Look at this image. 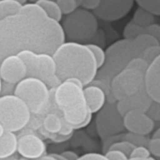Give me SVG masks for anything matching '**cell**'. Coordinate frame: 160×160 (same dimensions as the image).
Here are the masks:
<instances>
[{
	"instance_id": "cell-38",
	"label": "cell",
	"mask_w": 160,
	"mask_h": 160,
	"mask_svg": "<svg viewBox=\"0 0 160 160\" xmlns=\"http://www.w3.org/2000/svg\"><path fill=\"white\" fill-rule=\"evenodd\" d=\"M62 155L66 158V159L67 160H78L79 159V158H80L76 153H74V152H72V151H66V152H63Z\"/></svg>"
},
{
	"instance_id": "cell-4",
	"label": "cell",
	"mask_w": 160,
	"mask_h": 160,
	"mask_svg": "<svg viewBox=\"0 0 160 160\" xmlns=\"http://www.w3.org/2000/svg\"><path fill=\"white\" fill-rule=\"evenodd\" d=\"M104 65L98 70V79L112 81L117 74L127 68L128 63L139 57L134 47L133 39H121L112 44L105 52Z\"/></svg>"
},
{
	"instance_id": "cell-10",
	"label": "cell",
	"mask_w": 160,
	"mask_h": 160,
	"mask_svg": "<svg viewBox=\"0 0 160 160\" xmlns=\"http://www.w3.org/2000/svg\"><path fill=\"white\" fill-rule=\"evenodd\" d=\"M96 127L102 140H109L124 131V117L117 111L116 102H108L98 112Z\"/></svg>"
},
{
	"instance_id": "cell-20",
	"label": "cell",
	"mask_w": 160,
	"mask_h": 160,
	"mask_svg": "<svg viewBox=\"0 0 160 160\" xmlns=\"http://www.w3.org/2000/svg\"><path fill=\"white\" fill-rule=\"evenodd\" d=\"M62 125H63V118L54 112L47 113L42 122L43 129L45 130V132L49 134L59 133V131L62 128Z\"/></svg>"
},
{
	"instance_id": "cell-30",
	"label": "cell",
	"mask_w": 160,
	"mask_h": 160,
	"mask_svg": "<svg viewBox=\"0 0 160 160\" xmlns=\"http://www.w3.org/2000/svg\"><path fill=\"white\" fill-rule=\"evenodd\" d=\"M158 56H160V45H155L147 48L142 54V57L149 65H151Z\"/></svg>"
},
{
	"instance_id": "cell-43",
	"label": "cell",
	"mask_w": 160,
	"mask_h": 160,
	"mask_svg": "<svg viewBox=\"0 0 160 160\" xmlns=\"http://www.w3.org/2000/svg\"><path fill=\"white\" fill-rule=\"evenodd\" d=\"M14 1H16V2H18V3H20L22 6V5H24V4H26V2H27V0H14Z\"/></svg>"
},
{
	"instance_id": "cell-47",
	"label": "cell",
	"mask_w": 160,
	"mask_h": 160,
	"mask_svg": "<svg viewBox=\"0 0 160 160\" xmlns=\"http://www.w3.org/2000/svg\"><path fill=\"white\" fill-rule=\"evenodd\" d=\"M29 1H30L31 3H36V2H37V1H38V0H29Z\"/></svg>"
},
{
	"instance_id": "cell-34",
	"label": "cell",
	"mask_w": 160,
	"mask_h": 160,
	"mask_svg": "<svg viewBox=\"0 0 160 160\" xmlns=\"http://www.w3.org/2000/svg\"><path fill=\"white\" fill-rule=\"evenodd\" d=\"M147 148L149 149L151 155L160 158V139H151L148 142Z\"/></svg>"
},
{
	"instance_id": "cell-17",
	"label": "cell",
	"mask_w": 160,
	"mask_h": 160,
	"mask_svg": "<svg viewBox=\"0 0 160 160\" xmlns=\"http://www.w3.org/2000/svg\"><path fill=\"white\" fill-rule=\"evenodd\" d=\"M83 93L88 109L92 114L98 113L106 104V95L98 86L89 84L83 87Z\"/></svg>"
},
{
	"instance_id": "cell-40",
	"label": "cell",
	"mask_w": 160,
	"mask_h": 160,
	"mask_svg": "<svg viewBox=\"0 0 160 160\" xmlns=\"http://www.w3.org/2000/svg\"><path fill=\"white\" fill-rule=\"evenodd\" d=\"M35 160H56L54 159L52 157H51L50 155H45V156H43V157H41V158H38V159H35Z\"/></svg>"
},
{
	"instance_id": "cell-36",
	"label": "cell",
	"mask_w": 160,
	"mask_h": 160,
	"mask_svg": "<svg viewBox=\"0 0 160 160\" xmlns=\"http://www.w3.org/2000/svg\"><path fill=\"white\" fill-rule=\"evenodd\" d=\"M100 0H82L81 6L87 10H95L98 8Z\"/></svg>"
},
{
	"instance_id": "cell-9",
	"label": "cell",
	"mask_w": 160,
	"mask_h": 160,
	"mask_svg": "<svg viewBox=\"0 0 160 160\" xmlns=\"http://www.w3.org/2000/svg\"><path fill=\"white\" fill-rule=\"evenodd\" d=\"M145 87V74L125 68L111 81L112 97L119 101L130 97Z\"/></svg>"
},
{
	"instance_id": "cell-29",
	"label": "cell",
	"mask_w": 160,
	"mask_h": 160,
	"mask_svg": "<svg viewBox=\"0 0 160 160\" xmlns=\"http://www.w3.org/2000/svg\"><path fill=\"white\" fill-rule=\"evenodd\" d=\"M56 3L58 7L60 8L62 14H65V15H68L72 13L79 7L76 0H56Z\"/></svg>"
},
{
	"instance_id": "cell-28",
	"label": "cell",
	"mask_w": 160,
	"mask_h": 160,
	"mask_svg": "<svg viewBox=\"0 0 160 160\" xmlns=\"http://www.w3.org/2000/svg\"><path fill=\"white\" fill-rule=\"evenodd\" d=\"M149 64L142 58V57H135L133 58L128 65L127 68L129 69H133V70H137L140 71L142 73H146L148 68H149Z\"/></svg>"
},
{
	"instance_id": "cell-22",
	"label": "cell",
	"mask_w": 160,
	"mask_h": 160,
	"mask_svg": "<svg viewBox=\"0 0 160 160\" xmlns=\"http://www.w3.org/2000/svg\"><path fill=\"white\" fill-rule=\"evenodd\" d=\"M133 43L135 50L137 52V54L139 57L142 56V52L149 47L155 46V45H159L158 41L151 35L147 34H142L135 38H133Z\"/></svg>"
},
{
	"instance_id": "cell-3",
	"label": "cell",
	"mask_w": 160,
	"mask_h": 160,
	"mask_svg": "<svg viewBox=\"0 0 160 160\" xmlns=\"http://www.w3.org/2000/svg\"><path fill=\"white\" fill-rule=\"evenodd\" d=\"M54 101L63 113V119L74 130L87 127L92 120L84 93L83 85L77 79L62 82L54 91Z\"/></svg>"
},
{
	"instance_id": "cell-41",
	"label": "cell",
	"mask_w": 160,
	"mask_h": 160,
	"mask_svg": "<svg viewBox=\"0 0 160 160\" xmlns=\"http://www.w3.org/2000/svg\"><path fill=\"white\" fill-rule=\"evenodd\" d=\"M152 139H160V128L154 132Z\"/></svg>"
},
{
	"instance_id": "cell-42",
	"label": "cell",
	"mask_w": 160,
	"mask_h": 160,
	"mask_svg": "<svg viewBox=\"0 0 160 160\" xmlns=\"http://www.w3.org/2000/svg\"><path fill=\"white\" fill-rule=\"evenodd\" d=\"M5 131H6V130H5V128H3V126L0 124V137L4 134V132H5Z\"/></svg>"
},
{
	"instance_id": "cell-23",
	"label": "cell",
	"mask_w": 160,
	"mask_h": 160,
	"mask_svg": "<svg viewBox=\"0 0 160 160\" xmlns=\"http://www.w3.org/2000/svg\"><path fill=\"white\" fill-rule=\"evenodd\" d=\"M131 22L140 27H147L155 23V15L140 7L136 9Z\"/></svg>"
},
{
	"instance_id": "cell-33",
	"label": "cell",
	"mask_w": 160,
	"mask_h": 160,
	"mask_svg": "<svg viewBox=\"0 0 160 160\" xmlns=\"http://www.w3.org/2000/svg\"><path fill=\"white\" fill-rule=\"evenodd\" d=\"M146 114L154 121V122H159L160 121V103L154 101L152 102L150 108L146 112Z\"/></svg>"
},
{
	"instance_id": "cell-25",
	"label": "cell",
	"mask_w": 160,
	"mask_h": 160,
	"mask_svg": "<svg viewBox=\"0 0 160 160\" xmlns=\"http://www.w3.org/2000/svg\"><path fill=\"white\" fill-rule=\"evenodd\" d=\"M136 146L134 144H132L131 142H128V141H119V142H114L113 143H112L109 147L107 151L110 150H116V151H120L122 153H124L125 155H127L128 158L130 157L132 151L134 150Z\"/></svg>"
},
{
	"instance_id": "cell-14",
	"label": "cell",
	"mask_w": 160,
	"mask_h": 160,
	"mask_svg": "<svg viewBox=\"0 0 160 160\" xmlns=\"http://www.w3.org/2000/svg\"><path fill=\"white\" fill-rule=\"evenodd\" d=\"M17 152L22 158L35 160L45 156L46 145L44 142L35 134H24L18 139Z\"/></svg>"
},
{
	"instance_id": "cell-27",
	"label": "cell",
	"mask_w": 160,
	"mask_h": 160,
	"mask_svg": "<svg viewBox=\"0 0 160 160\" xmlns=\"http://www.w3.org/2000/svg\"><path fill=\"white\" fill-rule=\"evenodd\" d=\"M138 5L156 16H160V0H135Z\"/></svg>"
},
{
	"instance_id": "cell-37",
	"label": "cell",
	"mask_w": 160,
	"mask_h": 160,
	"mask_svg": "<svg viewBox=\"0 0 160 160\" xmlns=\"http://www.w3.org/2000/svg\"><path fill=\"white\" fill-rule=\"evenodd\" d=\"M78 160H109L105 155L98 154V153H89L85 154L79 158Z\"/></svg>"
},
{
	"instance_id": "cell-48",
	"label": "cell",
	"mask_w": 160,
	"mask_h": 160,
	"mask_svg": "<svg viewBox=\"0 0 160 160\" xmlns=\"http://www.w3.org/2000/svg\"><path fill=\"white\" fill-rule=\"evenodd\" d=\"M12 160H28V159H25V158H18V159H12Z\"/></svg>"
},
{
	"instance_id": "cell-7",
	"label": "cell",
	"mask_w": 160,
	"mask_h": 160,
	"mask_svg": "<svg viewBox=\"0 0 160 160\" xmlns=\"http://www.w3.org/2000/svg\"><path fill=\"white\" fill-rule=\"evenodd\" d=\"M31 112L25 103L15 95L0 97V124L5 130L18 132L30 122Z\"/></svg>"
},
{
	"instance_id": "cell-31",
	"label": "cell",
	"mask_w": 160,
	"mask_h": 160,
	"mask_svg": "<svg viewBox=\"0 0 160 160\" xmlns=\"http://www.w3.org/2000/svg\"><path fill=\"white\" fill-rule=\"evenodd\" d=\"M123 140L131 142L135 146H146V147H147V144H148V142H149V141H147L145 136L137 135V134H133V133H130V132L126 134L125 138Z\"/></svg>"
},
{
	"instance_id": "cell-15",
	"label": "cell",
	"mask_w": 160,
	"mask_h": 160,
	"mask_svg": "<svg viewBox=\"0 0 160 160\" xmlns=\"http://www.w3.org/2000/svg\"><path fill=\"white\" fill-rule=\"evenodd\" d=\"M153 99L147 93L145 87L136 94L124 99L116 101V108L119 113L124 117L130 111H139L146 112L150 108Z\"/></svg>"
},
{
	"instance_id": "cell-1",
	"label": "cell",
	"mask_w": 160,
	"mask_h": 160,
	"mask_svg": "<svg viewBox=\"0 0 160 160\" xmlns=\"http://www.w3.org/2000/svg\"><path fill=\"white\" fill-rule=\"evenodd\" d=\"M65 38L60 22L49 18L38 4H24L19 12L0 21V64L23 51L52 55Z\"/></svg>"
},
{
	"instance_id": "cell-19",
	"label": "cell",
	"mask_w": 160,
	"mask_h": 160,
	"mask_svg": "<svg viewBox=\"0 0 160 160\" xmlns=\"http://www.w3.org/2000/svg\"><path fill=\"white\" fill-rule=\"evenodd\" d=\"M18 148V138L14 132L5 131L0 137V159H7L12 157Z\"/></svg>"
},
{
	"instance_id": "cell-11",
	"label": "cell",
	"mask_w": 160,
	"mask_h": 160,
	"mask_svg": "<svg viewBox=\"0 0 160 160\" xmlns=\"http://www.w3.org/2000/svg\"><path fill=\"white\" fill-rule=\"evenodd\" d=\"M135 0H100V4L94 10L96 17L108 22L118 21L127 16L131 10Z\"/></svg>"
},
{
	"instance_id": "cell-44",
	"label": "cell",
	"mask_w": 160,
	"mask_h": 160,
	"mask_svg": "<svg viewBox=\"0 0 160 160\" xmlns=\"http://www.w3.org/2000/svg\"><path fill=\"white\" fill-rule=\"evenodd\" d=\"M129 160H157L156 158H152V157H149V158H142V159H129Z\"/></svg>"
},
{
	"instance_id": "cell-46",
	"label": "cell",
	"mask_w": 160,
	"mask_h": 160,
	"mask_svg": "<svg viewBox=\"0 0 160 160\" xmlns=\"http://www.w3.org/2000/svg\"><path fill=\"white\" fill-rule=\"evenodd\" d=\"M77 1V3H78V5L79 6H81V3H82V0H76Z\"/></svg>"
},
{
	"instance_id": "cell-26",
	"label": "cell",
	"mask_w": 160,
	"mask_h": 160,
	"mask_svg": "<svg viewBox=\"0 0 160 160\" xmlns=\"http://www.w3.org/2000/svg\"><path fill=\"white\" fill-rule=\"evenodd\" d=\"M86 46L89 48V50L92 52L96 62H97V66L98 68L99 69L105 63V58H106V54H105V51L98 45L97 44H93V43H88L86 44Z\"/></svg>"
},
{
	"instance_id": "cell-45",
	"label": "cell",
	"mask_w": 160,
	"mask_h": 160,
	"mask_svg": "<svg viewBox=\"0 0 160 160\" xmlns=\"http://www.w3.org/2000/svg\"><path fill=\"white\" fill-rule=\"evenodd\" d=\"M1 89H2V80L0 78V97H1Z\"/></svg>"
},
{
	"instance_id": "cell-21",
	"label": "cell",
	"mask_w": 160,
	"mask_h": 160,
	"mask_svg": "<svg viewBox=\"0 0 160 160\" xmlns=\"http://www.w3.org/2000/svg\"><path fill=\"white\" fill-rule=\"evenodd\" d=\"M47 14L49 18L52 20L59 22L62 20V12L60 10V8L58 7L56 1L52 0H38L36 2Z\"/></svg>"
},
{
	"instance_id": "cell-24",
	"label": "cell",
	"mask_w": 160,
	"mask_h": 160,
	"mask_svg": "<svg viewBox=\"0 0 160 160\" xmlns=\"http://www.w3.org/2000/svg\"><path fill=\"white\" fill-rule=\"evenodd\" d=\"M21 8L22 5L14 0H0V21L16 14Z\"/></svg>"
},
{
	"instance_id": "cell-18",
	"label": "cell",
	"mask_w": 160,
	"mask_h": 160,
	"mask_svg": "<svg viewBox=\"0 0 160 160\" xmlns=\"http://www.w3.org/2000/svg\"><path fill=\"white\" fill-rule=\"evenodd\" d=\"M142 34H147L153 36L158 41L160 45V25L158 23H154L147 27H140L130 22L126 25L123 32L124 38L127 39H133Z\"/></svg>"
},
{
	"instance_id": "cell-2",
	"label": "cell",
	"mask_w": 160,
	"mask_h": 160,
	"mask_svg": "<svg viewBox=\"0 0 160 160\" xmlns=\"http://www.w3.org/2000/svg\"><path fill=\"white\" fill-rule=\"evenodd\" d=\"M52 57L56 65V75L61 82L77 79L85 87L97 77V62L86 44L65 41L55 50Z\"/></svg>"
},
{
	"instance_id": "cell-5",
	"label": "cell",
	"mask_w": 160,
	"mask_h": 160,
	"mask_svg": "<svg viewBox=\"0 0 160 160\" xmlns=\"http://www.w3.org/2000/svg\"><path fill=\"white\" fill-rule=\"evenodd\" d=\"M62 28L70 41L84 43L92 40L98 29L97 17L91 11L84 8H77L72 13L67 15Z\"/></svg>"
},
{
	"instance_id": "cell-13",
	"label": "cell",
	"mask_w": 160,
	"mask_h": 160,
	"mask_svg": "<svg viewBox=\"0 0 160 160\" xmlns=\"http://www.w3.org/2000/svg\"><path fill=\"white\" fill-rule=\"evenodd\" d=\"M125 129L128 132L147 136L153 132L155 122L146 114V112L139 111H130L124 116Z\"/></svg>"
},
{
	"instance_id": "cell-49",
	"label": "cell",
	"mask_w": 160,
	"mask_h": 160,
	"mask_svg": "<svg viewBox=\"0 0 160 160\" xmlns=\"http://www.w3.org/2000/svg\"><path fill=\"white\" fill-rule=\"evenodd\" d=\"M0 160H5V159H0Z\"/></svg>"
},
{
	"instance_id": "cell-35",
	"label": "cell",
	"mask_w": 160,
	"mask_h": 160,
	"mask_svg": "<svg viewBox=\"0 0 160 160\" xmlns=\"http://www.w3.org/2000/svg\"><path fill=\"white\" fill-rule=\"evenodd\" d=\"M105 156L109 160H129V158L127 155L116 150L107 151Z\"/></svg>"
},
{
	"instance_id": "cell-12",
	"label": "cell",
	"mask_w": 160,
	"mask_h": 160,
	"mask_svg": "<svg viewBox=\"0 0 160 160\" xmlns=\"http://www.w3.org/2000/svg\"><path fill=\"white\" fill-rule=\"evenodd\" d=\"M0 78L3 82L13 85L26 78V67L19 55L8 56L1 62Z\"/></svg>"
},
{
	"instance_id": "cell-6",
	"label": "cell",
	"mask_w": 160,
	"mask_h": 160,
	"mask_svg": "<svg viewBox=\"0 0 160 160\" xmlns=\"http://www.w3.org/2000/svg\"><path fill=\"white\" fill-rule=\"evenodd\" d=\"M26 67V78H36L50 88H56L61 82L56 75V65L52 54L23 51L17 54Z\"/></svg>"
},
{
	"instance_id": "cell-39",
	"label": "cell",
	"mask_w": 160,
	"mask_h": 160,
	"mask_svg": "<svg viewBox=\"0 0 160 160\" xmlns=\"http://www.w3.org/2000/svg\"><path fill=\"white\" fill-rule=\"evenodd\" d=\"M50 156L52 157L54 159L56 160H67L66 159V158H65L62 154H51Z\"/></svg>"
},
{
	"instance_id": "cell-16",
	"label": "cell",
	"mask_w": 160,
	"mask_h": 160,
	"mask_svg": "<svg viewBox=\"0 0 160 160\" xmlns=\"http://www.w3.org/2000/svg\"><path fill=\"white\" fill-rule=\"evenodd\" d=\"M145 89L154 101L160 103V56L149 66L145 73Z\"/></svg>"
},
{
	"instance_id": "cell-8",
	"label": "cell",
	"mask_w": 160,
	"mask_h": 160,
	"mask_svg": "<svg viewBox=\"0 0 160 160\" xmlns=\"http://www.w3.org/2000/svg\"><path fill=\"white\" fill-rule=\"evenodd\" d=\"M14 95L25 103L31 114L43 112L50 101L49 87L36 78H25L16 84Z\"/></svg>"
},
{
	"instance_id": "cell-32",
	"label": "cell",
	"mask_w": 160,
	"mask_h": 160,
	"mask_svg": "<svg viewBox=\"0 0 160 160\" xmlns=\"http://www.w3.org/2000/svg\"><path fill=\"white\" fill-rule=\"evenodd\" d=\"M151 157V153L146 146H136L132 151L129 159H142Z\"/></svg>"
}]
</instances>
